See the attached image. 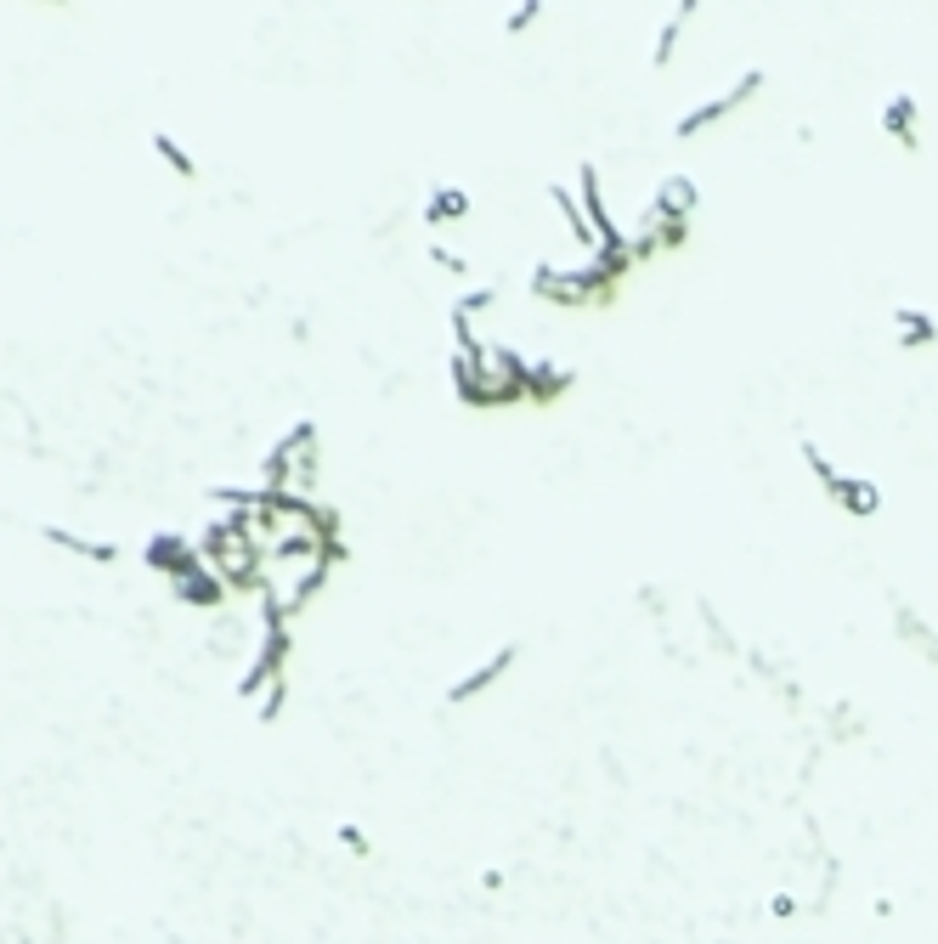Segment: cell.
I'll list each match as a JSON object with an SVG mask.
<instances>
[{"mask_svg":"<svg viewBox=\"0 0 938 944\" xmlns=\"http://www.w3.org/2000/svg\"><path fill=\"white\" fill-rule=\"evenodd\" d=\"M798 453H803L809 475L820 481V492H825V499H831L836 510H843L849 521H876V515H882V504H887V499H882V486H876V481L836 470V464H831V453H825L820 441H798Z\"/></svg>","mask_w":938,"mask_h":944,"instance_id":"1","label":"cell"},{"mask_svg":"<svg viewBox=\"0 0 938 944\" xmlns=\"http://www.w3.org/2000/svg\"><path fill=\"white\" fill-rule=\"evenodd\" d=\"M758 91H763V74H758V69H752V74H735V80H729L718 96H707V103H696V108H689V114L673 125V136H678V141H696V136H702V130H713L718 119L740 114V108H747Z\"/></svg>","mask_w":938,"mask_h":944,"instance_id":"2","label":"cell"},{"mask_svg":"<svg viewBox=\"0 0 938 944\" xmlns=\"http://www.w3.org/2000/svg\"><path fill=\"white\" fill-rule=\"evenodd\" d=\"M515 662H520V644L509 639V644H498V651H492L486 662H475V668H470L464 679H453V684H447V702H453V707H470L475 695H486V690L498 684V679H504V673H509Z\"/></svg>","mask_w":938,"mask_h":944,"instance_id":"3","label":"cell"},{"mask_svg":"<svg viewBox=\"0 0 938 944\" xmlns=\"http://www.w3.org/2000/svg\"><path fill=\"white\" fill-rule=\"evenodd\" d=\"M577 374L555 357H526V396L531 402H560V396H571Z\"/></svg>","mask_w":938,"mask_h":944,"instance_id":"4","label":"cell"},{"mask_svg":"<svg viewBox=\"0 0 938 944\" xmlns=\"http://www.w3.org/2000/svg\"><path fill=\"white\" fill-rule=\"evenodd\" d=\"M887 328H894V345H899V352H927V345H938V317L921 312V306H894Z\"/></svg>","mask_w":938,"mask_h":944,"instance_id":"5","label":"cell"},{"mask_svg":"<svg viewBox=\"0 0 938 944\" xmlns=\"http://www.w3.org/2000/svg\"><path fill=\"white\" fill-rule=\"evenodd\" d=\"M921 108H916V96L910 91H894V96H887V103H882V130L887 136H894L899 147H910V154H916V147H921Z\"/></svg>","mask_w":938,"mask_h":944,"instance_id":"6","label":"cell"},{"mask_svg":"<svg viewBox=\"0 0 938 944\" xmlns=\"http://www.w3.org/2000/svg\"><path fill=\"white\" fill-rule=\"evenodd\" d=\"M549 204L560 210V227L571 232V243L582 255H594L600 250V238H594V227H588V216H582V204H577V192L566 187V181H549Z\"/></svg>","mask_w":938,"mask_h":944,"instance_id":"7","label":"cell"},{"mask_svg":"<svg viewBox=\"0 0 938 944\" xmlns=\"http://www.w3.org/2000/svg\"><path fill=\"white\" fill-rule=\"evenodd\" d=\"M651 204L662 210V216H678V221H689L702 210V192H696V181L689 176H662V187H656V198Z\"/></svg>","mask_w":938,"mask_h":944,"instance_id":"8","label":"cell"},{"mask_svg":"<svg viewBox=\"0 0 938 944\" xmlns=\"http://www.w3.org/2000/svg\"><path fill=\"white\" fill-rule=\"evenodd\" d=\"M475 204H470V192L464 187H435L430 198H424V221L430 227H453V221H464Z\"/></svg>","mask_w":938,"mask_h":944,"instance_id":"9","label":"cell"},{"mask_svg":"<svg viewBox=\"0 0 938 944\" xmlns=\"http://www.w3.org/2000/svg\"><path fill=\"white\" fill-rule=\"evenodd\" d=\"M696 12H702L696 0H684V7H673L667 29H662V34H656V45H651V69H667V63L678 57V40H684V23L696 18Z\"/></svg>","mask_w":938,"mask_h":944,"instance_id":"10","label":"cell"},{"mask_svg":"<svg viewBox=\"0 0 938 944\" xmlns=\"http://www.w3.org/2000/svg\"><path fill=\"white\" fill-rule=\"evenodd\" d=\"M537 18H542V0H526V7H509V12H504V29L520 34V29H531Z\"/></svg>","mask_w":938,"mask_h":944,"instance_id":"11","label":"cell"},{"mask_svg":"<svg viewBox=\"0 0 938 944\" xmlns=\"http://www.w3.org/2000/svg\"><path fill=\"white\" fill-rule=\"evenodd\" d=\"M430 261H435L441 272H470V261H464V255H453V250H441V243L430 250Z\"/></svg>","mask_w":938,"mask_h":944,"instance_id":"12","label":"cell"}]
</instances>
